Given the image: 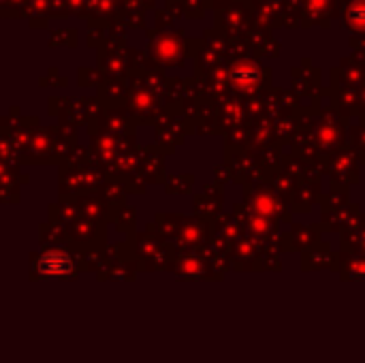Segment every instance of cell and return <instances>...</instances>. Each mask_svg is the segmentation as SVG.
Returning a JSON list of instances; mask_svg holds the SVG:
<instances>
[{
	"label": "cell",
	"instance_id": "7a4b0ae2",
	"mask_svg": "<svg viewBox=\"0 0 365 363\" xmlns=\"http://www.w3.org/2000/svg\"><path fill=\"white\" fill-rule=\"evenodd\" d=\"M233 79L240 83V86H248V83H252L255 79H257V71L255 68H235L233 71Z\"/></svg>",
	"mask_w": 365,
	"mask_h": 363
},
{
	"label": "cell",
	"instance_id": "6da1fadb",
	"mask_svg": "<svg viewBox=\"0 0 365 363\" xmlns=\"http://www.w3.org/2000/svg\"><path fill=\"white\" fill-rule=\"evenodd\" d=\"M38 270L47 276H62V274L71 272V261L62 252H47L45 257H41Z\"/></svg>",
	"mask_w": 365,
	"mask_h": 363
}]
</instances>
